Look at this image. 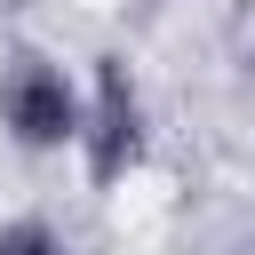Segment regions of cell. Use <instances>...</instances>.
Instances as JSON below:
<instances>
[{"label":"cell","mask_w":255,"mask_h":255,"mask_svg":"<svg viewBox=\"0 0 255 255\" xmlns=\"http://www.w3.org/2000/svg\"><path fill=\"white\" fill-rule=\"evenodd\" d=\"M0 128L16 151H72L80 143V72L56 56H16L0 72Z\"/></svg>","instance_id":"6da1fadb"},{"label":"cell","mask_w":255,"mask_h":255,"mask_svg":"<svg viewBox=\"0 0 255 255\" xmlns=\"http://www.w3.org/2000/svg\"><path fill=\"white\" fill-rule=\"evenodd\" d=\"M72 151H88L96 175H120L143 151V96H135V80L120 64H104L96 80H80V143Z\"/></svg>","instance_id":"7a4b0ae2"},{"label":"cell","mask_w":255,"mask_h":255,"mask_svg":"<svg viewBox=\"0 0 255 255\" xmlns=\"http://www.w3.org/2000/svg\"><path fill=\"white\" fill-rule=\"evenodd\" d=\"M0 255H72V239L48 215H16V223H0Z\"/></svg>","instance_id":"3957f363"}]
</instances>
